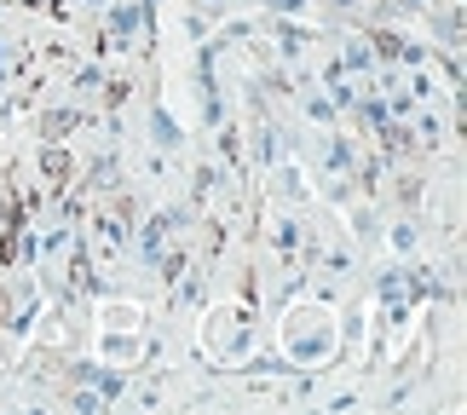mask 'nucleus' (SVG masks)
<instances>
[]
</instances>
